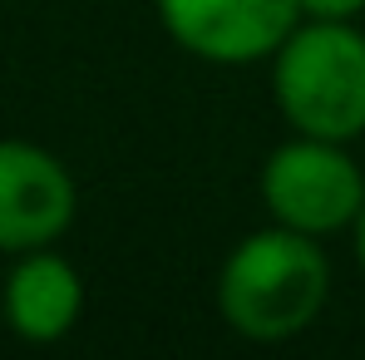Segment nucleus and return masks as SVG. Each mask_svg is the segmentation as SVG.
<instances>
[{"label":"nucleus","mask_w":365,"mask_h":360,"mask_svg":"<svg viewBox=\"0 0 365 360\" xmlns=\"http://www.w3.org/2000/svg\"><path fill=\"white\" fill-rule=\"evenodd\" d=\"M262 202H267L272 222L306 232V237H331L361 217L365 178L341 143L297 133L292 143L267 153Z\"/></svg>","instance_id":"3"},{"label":"nucleus","mask_w":365,"mask_h":360,"mask_svg":"<svg viewBox=\"0 0 365 360\" xmlns=\"http://www.w3.org/2000/svg\"><path fill=\"white\" fill-rule=\"evenodd\" d=\"M272 94L297 133L351 143L365 133V35L351 20H306L272 55Z\"/></svg>","instance_id":"2"},{"label":"nucleus","mask_w":365,"mask_h":360,"mask_svg":"<svg viewBox=\"0 0 365 360\" xmlns=\"http://www.w3.org/2000/svg\"><path fill=\"white\" fill-rule=\"evenodd\" d=\"M302 20H356L365 0H297Z\"/></svg>","instance_id":"7"},{"label":"nucleus","mask_w":365,"mask_h":360,"mask_svg":"<svg viewBox=\"0 0 365 360\" xmlns=\"http://www.w3.org/2000/svg\"><path fill=\"white\" fill-rule=\"evenodd\" d=\"M331 297V262L321 237L282 222L242 237L217 272V311L247 341H292L321 316Z\"/></svg>","instance_id":"1"},{"label":"nucleus","mask_w":365,"mask_h":360,"mask_svg":"<svg viewBox=\"0 0 365 360\" xmlns=\"http://www.w3.org/2000/svg\"><path fill=\"white\" fill-rule=\"evenodd\" d=\"M158 20L187 55L207 64L272 60L302 25L297 0H158Z\"/></svg>","instance_id":"4"},{"label":"nucleus","mask_w":365,"mask_h":360,"mask_svg":"<svg viewBox=\"0 0 365 360\" xmlns=\"http://www.w3.org/2000/svg\"><path fill=\"white\" fill-rule=\"evenodd\" d=\"M79 207L60 158L25 138H0V252H35L69 232Z\"/></svg>","instance_id":"5"},{"label":"nucleus","mask_w":365,"mask_h":360,"mask_svg":"<svg viewBox=\"0 0 365 360\" xmlns=\"http://www.w3.org/2000/svg\"><path fill=\"white\" fill-rule=\"evenodd\" d=\"M0 311L20 341L55 346L74 331V321L84 311V282H79L74 262H64L50 247L20 252L15 272L0 287Z\"/></svg>","instance_id":"6"},{"label":"nucleus","mask_w":365,"mask_h":360,"mask_svg":"<svg viewBox=\"0 0 365 360\" xmlns=\"http://www.w3.org/2000/svg\"><path fill=\"white\" fill-rule=\"evenodd\" d=\"M351 232H356V262H361V272H365V207H361V217L351 222Z\"/></svg>","instance_id":"8"}]
</instances>
